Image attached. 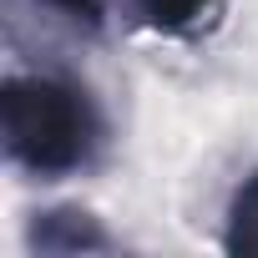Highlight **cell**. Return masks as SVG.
I'll return each mask as SVG.
<instances>
[{
    "instance_id": "1",
    "label": "cell",
    "mask_w": 258,
    "mask_h": 258,
    "mask_svg": "<svg viewBox=\"0 0 258 258\" xmlns=\"http://www.w3.org/2000/svg\"><path fill=\"white\" fill-rule=\"evenodd\" d=\"M0 137L16 167L56 182L101 157L106 116L71 76H11L0 86Z\"/></svg>"
},
{
    "instance_id": "4",
    "label": "cell",
    "mask_w": 258,
    "mask_h": 258,
    "mask_svg": "<svg viewBox=\"0 0 258 258\" xmlns=\"http://www.w3.org/2000/svg\"><path fill=\"white\" fill-rule=\"evenodd\" d=\"M223 248L233 258H258V167L233 187L223 213Z\"/></svg>"
},
{
    "instance_id": "3",
    "label": "cell",
    "mask_w": 258,
    "mask_h": 258,
    "mask_svg": "<svg viewBox=\"0 0 258 258\" xmlns=\"http://www.w3.org/2000/svg\"><path fill=\"white\" fill-rule=\"evenodd\" d=\"M132 6L162 36H198L223 16V0H132Z\"/></svg>"
},
{
    "instance_id": "5",
    "label": "cell",
    "mask_w": 258,
    "mask_h": 258,
    "mask_svg": "<svg viewBox=\"0 0 258 258\" xmlns=\"http://www.w3.org/2000/svg\"><path fill=\"white\" fill-rule=\"evenodd\" d=\"M46 11H56L61 21H71L76 31H101L106 26V0H41Z\"/></svg>"
},
{
    "instance_id": "2",
    "label": "cell",
    "mask_w": 258,
    "mask_h": 258,
    "mask_svg": "<svg viewBox=\"0 0 258 258\" xmlns=\"http://www.w3.org/2000/svg\"><path fill=\"white\" fill-rule=\"evenodd\" d=\"M26 248L31 253H56V258H76V253H111V233L101 228L96 213L86 208H46L31 218L26 228Z\"/></svg>"
}]
</instances>
